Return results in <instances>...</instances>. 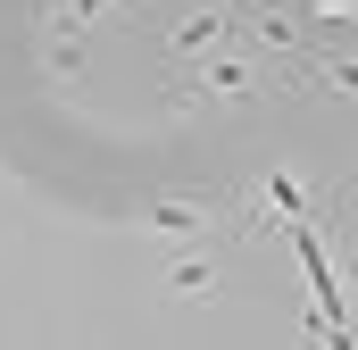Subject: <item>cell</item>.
<instances>
[{
  "instance_id": "obj_1",
  "label": "cell",
  "mask_w": 358,
  "mask_h": 350,
  "mask_svg": "<svg viewBox=\"0 0 358 350\" xmlns=\"http://www.w3.org/2000/svg\"><path fill=\"white\" fill-rule=\"evenodd\" d=\"M267 92V67H250V50H217V59H192L176 76V108H208V100H259Z\"/></svg>"
},
{
  "instance_id": "obj_2",
  "label": "cell",
  "mask_w": 358,
  "mask_h": 350,
  "mask_svg": "<svg viewBox=\"0 0 358 350\" xmlns=\"http://www.w3.org/2000/svg\"><path fill=\"white\" fill-rule=\"evenodd\" d=\"M134 225L176 234V242H200V234L217 225V209H208V200H142V209H134Z\"/></svg>"
},
{
  "instance_id": "obj_3",
  "label": "cell",
  "mask_w": 358,
  "mask_h": 350,
  "mask_svg": "<svg viewBox=\"0 0 358 350\" xmlns=\"http://www.w3.org/2000/svg\"><path fill=\"white\" fill-rule=\"evenodd\" d=\"M308 76L325 92H350L358 100V42H334V50H308Z\"/></svg>"
},
{
  "instance_id": "obj_4",
  "label": "cell",
  "mask_w": 358,
  "mask_h": 350,
  "mask_svg": "<svg viewBox=\"0 0 358 350\" xmlns=\"http://www.w3.org/2000/svg\"><path fill=\"white\" fill-rule=\"evenodd\" d=\"M100 8H108V0H67V8L50 17V42H76V34H84V25L100 17Z\"/></svg>"
},
{
  "instance_id": "obj_5",
  "label": "cell",
  "mask_w": 358,
  "mask_h": 350,
  "mask_svg": "<svg viewBox=\"0 0 358 350\" xmlns=\"http://www.w3.org/2000/svg\"><path fill=\"white\" fill-rule=\"evenodd\" d=\"M167 284H176V292H208V284H217V267H208V259H176Z\"/></svg>"
},
{
  "instance_id": "obj_6",
  "label": "cell",
  "mask_w": 358,
  "mask_h": 350,
  "mask_svg": "<svg viewBox=\"0 0 358 350\" xmlns=\"http://www.w3.org/2000/svg\"><path fill=\"white\" fill-rule=\"evenodd\" d=\"M350 292H358V267H350Z\"/></svg>"
}]
</instances>
